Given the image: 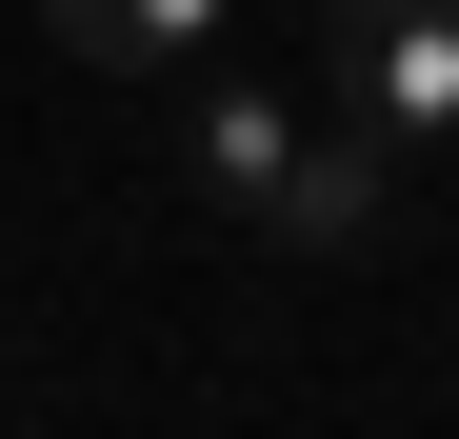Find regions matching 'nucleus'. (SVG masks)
I'll return each instance as SVG.
<instances>
[{
  "mask_svg": "<svg viewBox=\"0 0 459 439\" xmlns=\"http://www.w3.org/2000/svg\"><path fill=\"white\" fill-rule=\"evenodd\" d=\"M180 180L240 220V240L340 260L359 220H379V180H400V140H379V120H299V100H260V81H200V100H180Z\"/></svg>",
  "mask_w": 459,
  "mask_h": 439,
  "instance_id": "nucleus-1",
  "label": "nucleus"
},
{
  "mask_svg": "<svg viewBox=\"0 0 459 439\" xmlns=\"http://www.w3.org/2000/svg\"><path fill=\"white\" fill-rule=\"evenodd\" d=\"M320 81H340V120L400 140V160L459 140V0H320Z\"/></svg>",
  "mask_w": 459,
  "mask_h": 439,
  "instance_id": "nucleus-2",
  "label": "nucleus"
},
{
  "mask_svg": "<svg viewBox=\"0 0 459 439\" xmlns=\"http://www.w3.org/2000/svg\"><path fill=\"white\" fill-rule=\"evenodd\" d=\"M220 21H240V0H40V40L81 60V81H200Z\"/></svg>",
  "mask_w": 459,
  "mask_h": 439,
  "instance_id": "nucleus-3",
  "label": "nucleus"
}]
</instances>
